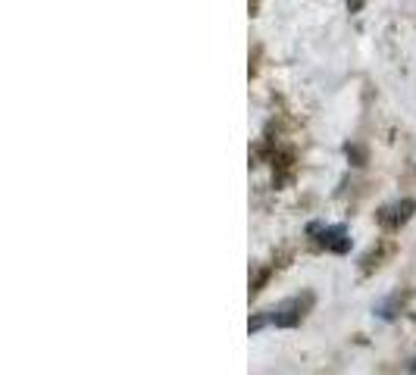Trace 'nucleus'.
<instances>
[{
    "label": "nucleus",
    "instance_id": "f257e3e1",
    "mask_svg": "<svg viewBox=\"0 0 416 375\" xmlns=\"http://www.w3.org/2000/svg\"><path fill=\"white\" fill-rule=\"evenodd\" d=\"M310 306H313V294H304V297H288V300H282L276 310L270 313V323L276 328H294V325H300V319L307 316Z\"/></svg>",
    "mask_w": 416,
    "mask_h": 375
},
{
    "label": "nucleus",
    "instance_id": "f03ea898",
    "mask_svg": "<svg viewBox=\"0 0 416 375\" xmlns=\"http://www.w3.org/2000/svg\"><path fill=\"white\" fill-rule=\"evenodd\" d=\"M413 213H416V200L404 197V200H398V204L385 206V210L379 213V222L385 225V229H401L404 222H410Z\"/></svg>",
    "mask_w": 416,
    "mask_h": 375
},
{
    "label": "nucleus",
    "instance_id": "7ed1b4c3",
    "mask_svg": "<svg viewBox=\"0 0 416 375\" xmlns=\"http://www.w3.org/2000/svg\"><path fill=\"white\" fill-rule=\"evenodd\" d=\"M310 232H313V234L319 232V244L328 247V250H335V253H347V250H351V238H347V229H345V225H326V229H319V225H310Z\"/></svg>",
    "mask_w": 416,
    "mask_h": 375
},
{
    "label": "nucleus",
    "instance_id": "20e7f679",
    "mask_svg": "<svg viewBox=\"0 0 416 375\" xmlns=\"http://www.w3.org/2000/svg\"><path fill=\"white\" fill-rule=\"evenodd\" d=\"M394 310H398V294H394V297H385L379 306H375V313H379L382 319H391Z\"/></svg>",
    "mask_w": 416,
    "mask_h": 375
},
{
    "label": "nucleus",
    "instance_id": "39448f33",
    "mask_svg": "<svg viewBox=\"0 0 416 375\" xmlns=\"http://www.w3.org/2000/svg\"><path fill=\"white\" fill-rule=\"evenodd\" d=\"M266 323H270V316H254L251 323H247V328H251V332H260V328H263Z\"/></svg>",
    "mask_w": 416,
    "mask_h": 375
},
{
    "label": "nucleus",
    "instance_id": "423d86ee",
    "mask_svg": "<svg viewBox=\"0 0 416 375\" xmlns=\"http://www.w3.org/2000/svg\"><path fill=\"white\" fill-rule=\"evenodd\" d=\"M345 3H347V10H351V13H360V6H363V0H345Z\"/></svg>",
    "mask_w": 416,
    "mask_h": 375
}]
</instances>
